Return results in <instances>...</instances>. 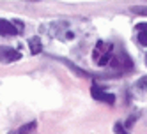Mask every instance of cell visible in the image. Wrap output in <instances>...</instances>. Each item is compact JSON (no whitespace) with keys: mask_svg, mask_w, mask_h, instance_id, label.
Masks as SVG:
<instances>
[{"mask_svg":"<svg viewBox=\"0 0 147 134\" xmlns=\"http://www.w3.org/2000/svg\"><path fill=\"white\" fill-rule=\"evenodd\" d=\"M110 58H112V44L99 43L94 49V62L99 65H105L110 62Z\"/></svg>","mask_w":147,"mask_h":134,"instance_id":"6da1fadb","label":"cell"},{"mask_svg":"<svg viewBox=\"0 0 147 134\" xmlns=\"http://www.w3.org/2000/svg\"><path fill=\"white\" fill-rule=\"evenodd\" d=\"M110 65L117 67V69H122V71H131L133 69V62L124 51H121V53H117L115 57L110 58Z\"/></svg>","mask_w":147,"mask_h":134,"instance_id":"7a4b0ae2","label":"cell"},{"mask_svg":"<svg viewBox=\"0 0 147 134\" xmlns=\"http://www.w3.org/2000/svg\"><path fill=\"white\" fill-rule=\"evenodd\" d=\"M22 58V53L14 48H9V46H0V62L4 64H13V62Z\"/></svg>","mask_w":147,"mask_h":134,"instance_id":"3957f363","label":"cell"},{"mask_svg":"<svg viewBox=\"0 0 147 134\" xmlns=\"http://www.w3.org/2000/svg\"><path fill=\"white\" fill-rule=\"evenodd\" d=\"M90 92H92V97L96 99V101H101V102H107V104H113L115 102V97L112 95V94H108V92H105V90H101L98 85H94L92 88H90Z\"/></svg>","mask_w":147,"mask_h":134,"instance_id":"277c9868","label":"cell"},{"mask_svg":"<svg viewBox=\"0 0 147 134\" xmlns=\"http://www.w3.org/2000/svg\"><path fill=\"white\" fill-rule=\"evenodd\" d=\"M16 32H18V30H16L14 23L0 18V35H14Z\"/></svg>","mask_w":147,"mask_h":134,"instance_id":"5b68a950","label":"cell"},{"mask_svg":"<svg viewBox=\"0 0 147 134\" xmlns=\"http://www.w3.org/2000/svg\"><path fill=\"white\" fill-rule=\"evenodd\" d=\"M28 48H30V53L32 55H39L43 51V43H41L39 37H30L28 39Z\"/></svg>","mask_w":147,"mask_h":134,"instance_id":"8992f818","label":"cell"},{"mask_svg":"<svg viewBox=\"0 0 147 134\" xmlns=\"http://www.w3.org/2000/svg\"><path fill=\"white\" fill-rule=\"evenodd\" d=\"M136 30H138V43L142 46H147V23H140Z\"/></svg>","mask_w":147,"mask_h":134,"instance_id":"52a82bcc","label":"cell"},{"mask_svg":"<svg viewBox=\"0 0 147 134\" xmlns=\"http://www.w3.org/2000/svg\"><path fill=\"white\" fill-rule=\"evenodd\" d=\"M36 129V122H30V123H27V125H23L22 129L18 131V134H30Z\"/></svg>","mask_w":147,"mask_h":134,"instance_id":"ba28073f","label":"cell"},{"mask_svg":"<svg viewBox=\"0 0 147 134\" xmlns=\"http://www.w3.org/2000/svg\"><path fill=\"white\" fill-rule=\"evenodd\" d=\"M131 11L135 14H144V16H147V7H133Z\"/></svg>","mask_w":147,"mask_h":134,"instance_id":"9c48e42d","label":"cell"},{"mask_svg":"<svg viewBox=\"0 0 147 134\" xmlns=\"http://www.w3.org/2000/svg\"><path fill=\"white\" fill-rule=\"evenodd\" d=\"M138 87L144 88V90H147V76H144V78L138 79Z\"/></svg>","mask_w":147,"mask_h":134,"instance_id":"30bf717a","label":"cell"},{"mask_svg":"<svg viewBox=\"0 0 147 134\" xmlns=\"http://www.w3.org/2000/svg\"><path fill=\"white\" fill-rule=\"evenodd\" d=\"M115 132H117V134H128V132H124V129L119 125V123H117V125H115Z\"/></svg>","mask_w":147,"mask_h":134,"instance_id":"8fae6325","label":"cell"},{"mask_svg":"<svg viewBox=\"0 0 147 134\" xmlns=\"http://www.w3.org/2000/svg\"><path fill=\"white\" fill-rule=\"evenodd\" d=\"M145 65H147V55H145Z\"/></svg>","mask_w":147,"mask_h":134,"instance_id":"7c38bea8","label":"cell"}]
</instances>
